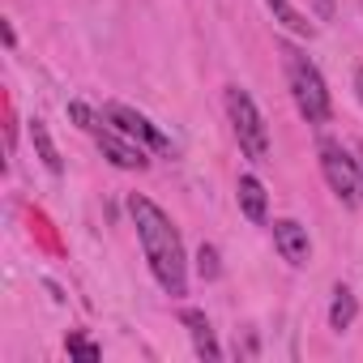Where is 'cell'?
<instances>
[{
  "mask_svg": "<svg viewBox=\"0 0 363 363\" xmlns=\"http://www.w3.org/2000/svg\"><path fill=\"white\" fill-rule=\"evenodd\" d=\"M128 214L137 223V235H141V248L158 286L167 295H184V244H179V231L171 227V218L141 193L128 197Z\"/></svg>",
  "mask_w": 363,
  "mask_h": 363,
  "instance_id": "6da1fadb",
  "label": "cell"
},
{
  "mask_svg": "<svg viewBox=\"0 0 363 363\" xmlns=\"http://www.w3.org/2000/svg\"><path fill=\"white\" fill-rule=\"evenodd\" d=\"M282 60H286V77H291V94H295L299 111H303L312 124H325V120L333 116V107H329V90H325L316 65H312L299 48H291V43L282 48Z\"/></svg>",
  "mask_w": 363,
  "mask_h": 363,
  "instance_id": "7a4b0ae2",
  "label": "cell"
},
{
  "mask_svg": "<svg viewBox=\"0 0 363 363\" xmlns=\"http://www.w3.org/2000/svg\"><path fill=\"white\" fill-rule=\"evenodd\" d=\"M227 111H231V124H235L240 150H244L252 162H269V133H265V120H261L257 103L248 99V90L227 86Z\"/></svg>",
  "mask_w": 363,
  "mask_h": 363,
  "instance_id": "3957f363",
  "label": "cell"
},
{
  "mask_svg": "<svg viewBox=\"0 0 363 363\" xmlns=\"http://www.w3.org/2000/svg\"><path fill=\"white\" fill-rule=\"evenodd\" d=\"M320 171L329 179V189L346 201V206H363V175L354 167V158L337 145V141H320Z\"/></svg>",
  "mask_w": 363,
  "mask_h": 363,
  "instance_id": "277c9868",
  "label": "cell"
},
{
  "mask_svg": "<svg viewBox=\"0 0 363 363\" xmlns=\"http://www.w3.org/2000/svg\"><path fill=\"white\" fill-rule=\"evenodd\" d=\"M103 120L107 124H116L124 137H133V141H145L150 150H158V154H171V141L141 116V111H133V107H124V103H107L103 107Z\"/></svg>",
  "mask_w": 363,
  "mask_h": 363,
  "instance_id": "5b68a950",
  "label": "cell"
},
{
  "mask_svg": "<svg viewBox=\"0 0 363 363\" xmlns=\"http://www.w3.org/2000/svg\"><path fill=\"white\" fill-rule=\"evenodd\" d=\"M274 244H278L282 261H291V265H308V257H312L308 231H303L295 218H278V223H274Z\"/></svg>",
  "mask_w": 363,
  "mask_h": 363,
  "instance_id": "8992f818",
  "label": "cell"
},
{
  "mask_svg": "<svg viewBox=\"0 0 363 363\" xmlns=\"http://www.w3.org/2000/svg\"><path fill=\"white\" fill-rule=\"evenodd\" d=\"M179 320H184L189 329H193V342H197V354L201 359H218L223 350H218V342H214V329H210V320H206V312H197V308H184L179 312Z\"/></svg>",
  "mask_w": 363,
  "mask_h": 363,
  "instance_id": "52a82bcc",
  "label": "cell"
},
{
  "mask_svg": "<svg viewBox=\"0 0 363 363\" xmlns=\"http://www.w3.org/2000/svg\"><path fill=\"white\" fill-rule=\"evenodd\" d=\"M99 145H103V154H107L116 167H124V171H145V162H150L137 145H124L116 133H103V137H99Z\"/></svg>",
  "mask_w": 363,
  "mask_h": 363,
  "instance_id": "ba28073f",
  "label": "cell"
},
{
  "mask_svg": "<svg viewBox=\"0 0 363 363\" xmlns=\"http://www.w3.org/2000/svg\"><path fill=\"white\" fill-rule=\"evenodd\" d=\"M235 193H240V210H244L252 223H265V184H261V179H257V175H240Z\"/></svg>",
  "mask_w": 363,
  "mask_h": 363,
  "instance_id": "9c48e42d",
  "label": "cell"
},
{
  "mask_svg": "<svg viewBox=\"0 0 363 363\" xmlns=\"http://www.w3.org/2000/svg\"><path fill=\"white\" fill-rule=\"evenodd\" d=\"M30 141H35V150H39V158H43V167L52 171V175H60V150H56V141H52V133H48V124L43 120H35L30 124Z\"/></svg>",
  "mask_w": 363,
  "mask_h": 363,
  "instance_id": "30bf717a",
  "label": "cell"
},
{
  "mask_svg": "<svg viewBox=\"0 0 363 363\" xmlns=\"http://www.w3.org/2000/svg\"><path fill=\"white\" fill-rule=\"evenodd\" d=\"M350 320H354V295L346 286H337L333 291V308H329V325L342 333V329H350Z\"/></svg>",
  "mask_w": 363,
  "mask_h": 363,
  "instance_id": "8fae6325",
  "label": "cell"
},
{
  "mask_svg": "<svg viewBox=\"0 0 363 363\" xmlns=\"http://www.w3.org/2000/svg\"><path fill=\"white\" fill-rule=\"evenodd\" d=\"M269 9L278 13V22H282L286 30H295V35H308V39H312V22H308L303 13H295V9L286 5V0H269Z\"/></svg>",
  "mask_w": 363,
  "mask_h": 363,
  "instance_id": "7c38bea8",
  "label": "cell"
},
{
  "mask_svg": "<svg viewBox=\"0 0 363 363\" xmlns=\"http://www.w3.org/2000/svg\"><path fill=\"white\" fill-rule=\"evenodd\" d=\"M197 269H201V278H218V252L210 244L197 248Z\"/></svg>",
  "mask_w": 363,
  "mask_h": 363,
  "instance_id": "4fadbf2b",
  "label": "cell"
},
{
  "mask_svg": "<svg viewBox=\"0 0 363 363\" xmlns=\"http://www.w3.org/2000/svg\"><path fill=\"white\" fill-rule=\"evenodd\" d=\"M69 354H82V359H99L103 350H99L94 342H86L82 333H69Z\"/></svg>",
  "mask_w": 363,
  "mask_h": 363,
  "instance_id": "5bb4252c",
  "label": "cell"
},
{
  "mask_svg": "<svg viewBox=\"0 0 363 363\" xmlns=\"http://www.w3.org/2000/svg\"><path fill=\"white\" fill-rule=\"evenodd\" d=\"M69 120H73L77 128H94V116H90L86 103H69Z\"/></svg>",
  "mask_w": 363,
  "mask_h": 363,
  "instance_id": "9a60e30c",
  "label": "cell"
},
{
  "mask_svg": "<svg viewBox=\"0 0 363 363\" xmlns=\"http://www.w3.org/2000/svg\"><path fill=\"white\" fill-rule=\"evenodd\" d=\"M316 13L320 18H333V0H316Z\"/></svg>",
  "mask_w": 363,
  "mask_h": 363,
  "instance_id": "2e32d148",
  "label": "cell"
},
{
  "mask_svg": "<svg viewBox=\"0 0 363 363\" xmlns=\"http://www.w3.org/2000/svg\"><path fill=\"white\" fill-rule=\"evenodd\" d=\"M354 86H359V99H363V65H359V73H354Z\"/></svg>",
  "mask_w": 363,
  "mask_h": 363,
  "instance_id": "e0dca14e",
  "label": "cell"
}]
</instances>
